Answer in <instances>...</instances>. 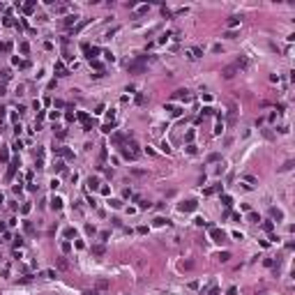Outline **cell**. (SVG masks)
Here are the masks:
<instances>
[{
  "instance_id": "6da1fadb",
  "label": "cell",
  "mask_w": 295,
  "mask_h": 295,
  "mask_svg": "<svg viewBox=\"0 0 295 295\" xmlns=\"http://www.w3.org/2000/svg\"><path fill=\"white\" fill-rule=\"evenodd\" d=\"M122 157L125 159H138L141 157V150H138V145L134 143V141H129V143L122 148Z\"/></svg>"
},
{
  "instance_id": "7a4b0ae2",
  "label": "cell",
  "mask_w": 295,
  "mask_h": 295,
  "mask_svg": "<svg viewBox=\"0 0 295 295\" xmlns=\"http://www.w3.org/2000/svg\"><path fill=\"white\" fill-rule=\"evenodd\" d=\"M210 237L215 240V242H219V244H221L224 240H226V233H224L221 228H217V226H210Z\"/></svg>"
},
{
  "instance_id": "3957f363",
  "label": "cell",
  "mask_w": 295,
  "mask_h": 295,
  "mask_svg": "<svg viewBox=\"0 0 295 295\" xmlns=\"http://www.w3.org/2000/svg\"><path fill=\"white\" fill-rule=\"evenodd\" d=\"M184 55H187L189 60H196V58L203 55V49H201V46H194V49H189V51H184Z\"/></svg>"
},
{
  "instance_id": "277c9868",
  "label": "cell",
  "mask_w": 295,
  "mask_h": 295,
  "mask_svg": "<svg viewBox=\"0 0 295 295\" xmlns=\"http://www.w3.org/2000/svg\"><path fill=\"white\" fill-rule=\"evenodd\" d=\"M235 67H237V72H240V69H249V58H247V55H240V58L235 60Z\"/></svg>"
},
{
  "instance_id": "5b68a950",
  "label": "cell",
  "mask_w": 295,
  "mask_h": 295,
  "mask_svg": "<svg viewBox=\"0 0 295 295\" xmlns=\"http://www.w3.org/2000/svg\"><path fill=\"white\" fill-rule=\"evenodd\" d=\"M196 208H198L196 201H184V203H180V210H182V212H194Z\"/></svg>"
},
{
  "instance_id": "8992f818",
  "label": "cell",
  "mask_w": 295,
  "mask_h": 295,
  "mask_svg": "<svg viewBox=\"0 0 295 295\" xmlns=\"http://www.w3.org/2000/svg\"><path fill=\"white\" fill-rule=\"evenodd\" d=\"M173 99H180V102H189V99H191V92H189V90H175Z\"/></svg>"
},
{
  "instance_id": "52a82bcc",
  "label": "cell",
  "mask_w": 295,
  "mask_h": 295,
  "mask_svg": "<svg viewBox=\"0 0 295 295\" xmlns=\"http://www.w3.org/2000/svg\"><path fill=\"white\" fill-rule=\"evenodd\" d=\"M221 74H224V79H233V76L237 74V67L235 65H228V67H224Z\"/></svg>"
},
{
  "instance_id": "ba28073f",
  "label": "cell",
  "mask_w": 295,
  "mask_h": 295,
  "mask_svg": "<svg viewBox=\"0 0 295 295\" xmlns=\"http://www.w3.org/2000/svg\"><path fill=\"white\" fill-rule=\"evenodd\" d=\"M79 120L83 122V129H85V131H90V129H92V125H90V118H88L85 113H79Z\"/></svg>"
},
{
  "instance_id": "9c48e42d",
  "label": "cell",
  "mask_w": 295,
  "mask_h": 295,
  "mask_svg": "<svg viewBox=\"0 0 295 295\" xmlns=\"http://www.w3.org/2000/svg\"><path fill=\"white\" fill-rule=\"evenodd\" d=\"M88 187H90L92 191H95V189H99V177L90 175V177H88Z\"/></svg>"
},
{
  "instance_id": "30bf717a",
  "label": "cell",
  "mask_w": 295,
  "mask_h": 295,
  "mask_svg": "<svg viewBox=\"0 0 295 295\" xmlns=\"http://www.w3.org/2000/svg\"><path fill=\"white\" fill-rule=\"evenodd\" d=\"M217 191H221V182H219V184H212V187H208V189H205V196H212V194H217Z\"/></svg>"
},
{
  "instance_id": "8fae6325",
  "label": "cell",
  "mask_w": 295,
  "mask_h": 295,
  "mask_svg": "<svg viewBox=\"0 0 295 295\" xmlns=\"http://www.w3.org/2000/svg\"><path fill=\"white\" fill-rule=\"evenodd\" d=\"M55 72H58V76H67V69H65V65H62V60L55 62Z\"/></svg>"
},
{
  "instance_id": "7c38bea8",
  "label": "cell",
  "mask_w": 295,
  "mask_h": 295,
  "mask_svg": "<svg viewBox=\"0 0 295 295\" xmlns=\"http://www.w3.org/2000/svg\"><path fill=\"white\" fill-rule=\"evenodd\" d=\"M51 208H53V210H60V208H62V198H60V196H53L51 198Z\"/></svg>"
},
{
  "instance_id": "4fadbf2b",
  "label": "cell",
  "mask_w": 295,
  "mask_h": 295,
  "mask_svg": "<svg viewBox=\"0 0 295 295\" xmlns=\"http://www.w3.org/2000/svg\"><path fill=\"white\" fill-rule=\"evenodd\" d=\"M16 166H19V159H14L12 164H9V171H7V180H12V175H14V171H16Z\"/></svg>"
},
{
  "instance_id": "5bb4252c",
  "label": "cell",
  "mask_w": 295,
  "mask_h": 295,
  "mask_svg": "<svg viewBox=\"0 0 295 295\" xmlns=\"http://www.w3.org/2000/svg\"><path fill=\"white\" fill-rule=\"evenodd\" d=\"M270 215H272V219H279V221L284 219V212H281V210H277V208H270Z\"/></svg>"
},
{
  "instance_id": "9a60e30c",
  "label": "cell",
  "mask_w": 295,
  "mask_h": 295,
  "mask_svg": "<svg viewBox=\"0 0 295 295\" xmlns=\"http://www.w3.org/2000/svg\"><path fill=\"white\" fill-rule=\"evenodd\" d=\"M104 251H106L104 244H95V247H92V254L95 256H104Z\"/></svg>"
},
{
  "instance_id": "2e32d148",
  "label": "cell",
  "mask_w": 295,
  "mask_h": 295,
  "mask_svg": "<svg viewBox=\"0 0 295 295\" xmlns=\"http://www.w3.org/2000/svg\"><path fill=\"white\" fill-rule=\"evenodd\" d=\"M226 23H228V28H237V26H240V16H231Z\"/></svg>"
},
{
  "instance_id": "e0dca14e",
  "label": "cell",
  "mask_w": 295,
  "mask_h": 295,
  "mask_svg": "<svg viewBox=\"0 0 295 295\" xmlns=\"http://www.w3.org/2000/svg\"><path fill=\"white\" fill-rule=\"evenodd\" d=\"M76 19H79L76 14H69V16L65 19V26H67V28H69V26H74V23H76Z\"/></svg>"
},
{
  "instance_id": "ac0fdd59",
  "label": "cell",
  "mask_w": 295,
  "mask_h": 295,
  "mask_svg": "<svg viewBox=\"0 0 295 295\" xmlns=\"http://www.w3.org/2000/svg\"><path fill=\"white\" fill-rule=\"evenodd\" d=\"M221 203L226 205V208H231V203H233V198H231L228 194H224V196H221Z\"/></svg>"
},
{
  "instance_id": "d6986e66",
  "label": "cell",
  "mask_w": 295,
  "mask_h": 295,
  "mask_svg": "<svg viewBox=\"0 0 295 295\" xmlns=\"http://www.w3.org/2000/svg\"><path fill=\"white\" fill-rule=\"evenodd\" d=\"M244 182H249V184H247V187H249V189H251V187H254V184H256V177H254V175H244Z\"/></svg>"
},
{
  "instance_id": "ffe728a7",
  "label": "cell",
  "mask_w": 295,
  "mask_h": 295,
  "mask_svg": "<svg viewBox=\"0 0 295 295\" xmlns=\"http://www.w3.org/2000/svg\"><path fill=\"white\" fill-rule=\"evenodd\" d=\"M219 261H221V263H228L231 261V254H228V251H221V254H219Z\"/></svg>"
},
{
  "instance_id": "44dd1931",
  "label": "cell",
  "mask_w": 295,
  "mask_h": 295,
  "mask_svg": "<svg viewBox=\"0 0 295 295\" xmlns=\"http://www.w3.org/2000/svg\"><path fill=\"white\" fill-rule=\"evenodd\" d=\"M97 288L99 290H106V288H108V281H106V279H99V281H97Z\"/></svg>"
},
{
  "instance_id": "7402d4cb",
  "label": "cell",
  "mask_w": 295,
  "mask_h": 295,
  "mask_svg": "<svg viewBox=\"0 0 295 295\" xmlns=\"http://www.w3.org/2000/svg\"><path fill=\"white\" fill-rule=\"evenodd\" d=\"M108 203H111V208H122V201L120 198H111Z\"/></svg>"
},
{
  "instance_id": "603a6c76",
  "label": "cell",
  "mask_w": 295,
  "mask_h": 295,
  "mask_svg": "<svg viewBox=\"0 0 295 295\" xmlns=\"http://www.w3.org/2000/svg\"><path fill=\"white\" fill-rule=\"evenodd\" d=\"M102 131H104V134H111V131H113V122H106V125L102 127Z\"/></svg>"
},
{
  "instance_id": "cb8c5ba5",
  "label": "cell",
  "mask_w": 295,
  "mask_h": 295,
  "mask_svg": "<svg viewBox=\"0 0 295 295\" xmlns=\"http://www.w3.org/2000/svg\"><path fill=\"white\" fill-rule=\"evenodd\" d=\"M164 224H168V219H164V217H157L155 219V226H164Z\"/></svg>"
},
{
  "instance_id": "d4e9b609",
  "label": "cell",
  "mask_w": 295,
  "mask_h": 295,
  "mask_svg": "<svg viewBox=\"0 0 295 295\" xmlns=\"http://www.w3.org/2000/svg\"><path fill=\"white\" fill-rule=\"evenodd\" d=\"M33 9H35V2H28V5H23V12H26V14H30Z\"/></svg>"
},
{
  "instance_id": "484cf974",
  "label": "cell",
  "mask_w": 295,
  "mask_h": 295,
  "mask_svg": "<svg viewBox=\"0 0 295 295\" xmlns=\"http://www.w3.org/2000/svg\"><path fill=\"white\" fill-rule=\"evenodd\" d=\"M19 49H21V53H28V51H30V46H28V42H21V44H19Z\"/></svg>"
},
{
  "instance_id": "4316f807",
  "label": "cell",
  "mask_w": 295,
  "mask_h": 295,
  "mask_svg": "<svg viewBox=\"0 0 295 295\" xmlns=\"http://www.w3.org/2000/svg\"><path fill=\"white\" fill-rule=\"evenodd\" d=\"M150 9V5H141V7H136V14H145Z\"/></svg>"
},
{
  "instance_id": "83f0119b",
  "label": "cell",
  "mask_w": 295,
  "mask_h": 295,
  "mask_svg": "<svg viewBox=\"0 0 295 295\" xmlns=\"http://www.w3.org/2000/svg\"><path fill=\"white\" fill-rule=\"evenodd\" d=\"M58 268H60V270H67L69 265H67V261H65V258H58Z\"/></svg>"
},
{
  "instance_id": "f1b7e54d",
  "label": "cell",
  "mask_w": 295,
  "mask_h": 295,
  "mask_svg": "<svg viewBox=\"0 0 295 295\" xmlns=\"http://www.w3.org/2000/svg\"><path fill=\"white\" fill-rule=\"evenodd\" d=\"M85 233H88V235H95V226H92V224H85Z\"/></svg>"
},
{
  "instance_id": "f546056e",
  "label": "cell",
  "mask_w": 295,
  "mask_h": 295,
  "mask_svg": "<svg viewBox=\"0 0 295 295\" xmlns=\"http://www.w3.org/2000/svg\"><path fill=\"white\" fill-rule=\"evenodd\" d=\"M263 228L268 231V233H272V228H275V224H272V221H265V224H263Z\"/></svg>"
},
{
  "instance_id": "4dcf8cb0",
  "label": "cell",
  "mask_w": 295,
  "mask_h": 295,
  "mask_svg": "<svg viewBox=\"0 0 295 295\" xmlns=\"http://www.w3.org/2000/svg\"><path fill=\"white\" fill-rule=\"evenodd\" d=\"M7 159H9V152H7V150H0V162H7Z\"/></svg>"
},
{
  "instance_id": "1f68e13d",
  "label": "cell",
  "mask_w": 295,
  "mask_h": 295,
  "mask_svg": "<svg viewBox=\"0 0 295 295\" xmlns=\"http://www.w3.org/2000/svg\"><path fill=\"white\" fill-rule=\"evenodd\" d=\"M62 251H65V254H67V251H72V244H69V240H65V242H62Z\"/></svg>"
},
{
  "instance_id": "d6a6232c",
  "label": "cell",
  "mask_w": 295,
  "mask_h": 295,
  "mask_svg": "<svg viewBox=\"0 0 295 295\" xmlns=\"http://www.w3.org/2000/svg\"><path fill=\"white\" fill-rule=\"evenodd\" d=\"M184 138H187V143L191 145V141H194V129H189V131H187V136H184Z\"/></svg>"
},
{
  "instance_id": "836d02e7",
  "label": "cell",
  "mask_w": 295,
  "mask_h": 295,
  "mask_svg": "<svg viewBox=\"0 0 295 295\" xmlns=\"http://www.w3.org/2000/svg\"><path fill=\"white\" fill-rule=\"evenodd\" d=\"M67 12V5H55V14H62Z\"/></svg>"
},
{
  "instance_id": "e575fe53",
  "label": "cell",
  "mask_w": 295,
  "mask_h": 295,
  "mask_svg": "<svg viewBox=\"0 0 295 295\" xmlns=\"http://www.w3.org/2000/svg\"><path fill=\"white\" fill-rule=\"evenodd\" d=\"M113 141H115V143H122V141H125V136H122V134H113Z\"/></svg>"
},
{
  "instance_id": "d590c367",
  "label": "cell",
  "mask_w": 295,
  "mask_h": 295,
  "mask_svg": "<svg viewBox=\"0 0 295 295\" xmlns=\"http://www.w3.org/2000/svg\"><path fill=\"white\" fill-rule=\"evenodd\" d=\"M53 168H55V173H60V171L65 168V164H62V162H55V166H53Z\"/></svg>"
},
{
  "instance_id": "8d00e7d4",
  "label": "cell",
  "mask_w": 295,
  "mask_h": 295,
  "mask_svg": "<svg viewBox=\"0 0 295 295\" xmlns=\"http://www.w3.org/2000/svg\"><path fill=\"white\" fill-rule=\"evenodd\" d=\"M249 221H261V217L256 215V212H249Z\"/></svg>"
},
{
  "instance_id": "74e56055",
  "label": "cell",
  "mask_w": 295,
  "mask_h": 295,
  "mask_svg": "<svg viewBox=\"0 0 295 295\" xmlns=\"http://www.w3.org/2000/svg\"><path fill=\"white\" fill-rule=\"evenodd\" d=\"M74 235H76V231H74V228H67L65 231V237H74Z\"/></svg>"
},
{
  "instance_id": "f35d334b",
  "label": "cell",
  "mask_w": 295,
  "mask_h": 295,
  "mask_svg": "<svg viewBox=\"0 0 295 295\" xmlns=\"http://www.w3.org/2000/svg\"><path fill=\"white\" fill-rule=\"evenodd\" d=\"M44 277H46V279H53V277H55V272H53V270H46Z\"/></svg>"
},
{
  "instance_id": "ab89813d",
  "label": "cell",
  "mask_w": 295,
  "mask_h": 295,
  "mask_svg": "<svg viewBox=\"0 0 295 295\" xmlns=\"http://www.w3.org/2000/svg\"><path fill=\"white\" fill-rule=\"evenodd\" d=\"M224 37H226V39H235V33H233V30H228V33L224 35Z\"/></svg>"
},
{
  "instance_id": "60d3db41",
  "label": "cell",
  "mask_w": 295,
  "mask_h": 295,
  "mask_svg": "<svg viewBox=\"0 0 295 295\" xmlns=\"http://www.w3.org/2000/svg\"><path fill=\"white\" fill-rule=\"evenodd\" d=\"M83 295H99V293H97V290H85Z\"/></svg>"
},
{
  "instance_id": "b9f144b4",
  "label": "cell",
  "mask_w": 295,
  "mask_h": 295,
  "mask_svg": "<svg viewBox=\"0 0 295 295\" xmlns=\"http://www.w3.org/2000/svg\"><path fill=\"white\" fill-rule=\"evenodd\" d=\"M9 49V44H0V51H7Z\"/></svg>"
},
{
  "instance_id": "7bdbcfd3",
  "label": "cell",
  "mask_w": 295,
  "mask_h": 295,
  "mask_svg": "<svg viewBox=\"0 0 295 295\" xmlns=\"http://www.w3.org/2000/svg\"><path fill=\"white\" fill-rule=\"evenodd\" d=\"M0 95H5V83H0Z\"/></svg>"
},
{
  "instance_id": "ee69618b",
  "label": "cell",
  "mask_w": 295,
  "mask_h": 295,
  "mask_svg": "<svg viewBox=\"0 0 295 295\" xmlns=\"http://www.w3.org/2000/svg\"><path fill=\"white\" fill-rule=\"evenodd\" d=\"M0 203H2V194H0Z\"/></svg>"
}]
</instances>
